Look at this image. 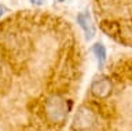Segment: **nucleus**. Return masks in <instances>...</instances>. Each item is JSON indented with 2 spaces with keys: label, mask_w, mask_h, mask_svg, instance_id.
<instances>
[{
  "label": "nucleus",
  "mask_w": 132,
  "mask_h": 131,
  "mask_svg": "<svg viewBox=\"0 0 132 131\" xmlns=\"http://www.w3.org/2000/svg\"><path fill=\"white\" fill-rule=\"evenodd\" d=\"M68 21L19 14L0 22V131H66L85 75Z\"/></svg>",
  "instance_id": "obj_1"
},
{
  "label": "nucleus",
  "mask_w": 132,
  "mask_h": 131,
  "mask_svg": "<svg viewBox=\"0 0 132 131\" xmlns=\"http://www.w3.org/2000/svg\"><path fill=\"white\" fill-rule=\"evenodd\" d=\"M69 131H132V54L118 55L94 77Z\"/></svg>",
  "instance_id": "obj_2"
},
{
  "label": "nucleus",
  "mask_w": 132,
  "mask_h": 131,
  "mask_svg": "<svg viewBox=\"0 0 132 131\" xmlns=\"http://www.w3.org/2000/svg\"><path fill=\"white\" fill-rule=\"evenodd\" d=\"M30 2L33 3V4H36V6H41V4L45 3V0H30Z\"/></svg>",
  "instance_id": "obj_3"
},
{
  "label": "nucleus",
  "mask_w": 132,
  "mask_h": 131,
  "mask_svg": "<svg viewBox=\"0 0 132 131\" xmlns=\"http://www.w3.org/2000/svg\"><path fill=\"white\" fill-rule=\"evenodd\" d=\"M59 2H62V0H59Z\"/></svg>",
  "instance_id": "obj_4"
}]
</instances>
